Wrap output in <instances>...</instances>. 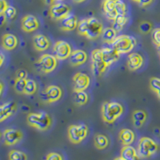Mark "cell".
Returning a JSON list of instances; mask_svg holds the SVG:
<instances>
[{"label": "cell", "mask_w": 160, "mask_h": 160, "mask_svg": "<svg viewBox=\"0 0 160 160\" xmlns=\"http://www.w3.org/2000/svg\"><path fill=\"white\" fill-rule=\"evenodd\" d=\"M57 64H58V59L55 55L44 54L36 62L35 68L40 72L48 74L51 73L56 68Z\"/></svg>", "instance_id": "obj_5"}, {"label": "cell", "mask_w": 160, "mask_h": 160, "mask_svg": "<svg viewBox=\"0 0 160 160\" xmlns=\"http://www.w3.org/2000/svg\"><path fill=\"white\" fill-rule=\"evenodd\" d=\"M132 1H134V2H137V3H138V2H139L140 0H132Z\"/></svg>", "instance_id": "obj_51"}, {"label": "cell", "mask_w": 160, "mask_h": 160, "mask_svg": "<svg viewBox=\"0 0 160 160\" xmlns=\"http://www.w3.org/2000/svg\"><path fill=\"white\" fill-rule=\"evenodd\" d=\"M46 160H63L62 156L57 152H51L48 154Z\"/></svg>", "instance_id": "obj_38"}, {"label": "cell", "mask_w": 160, "mask_h": 160, "mask_svg": "<svg viewBox=\"0 0 160 160\" xmlns=\"http://www.w3.org/2000/svg\"><path fill=\"white\" fill-rule=\"evenodd\" d=\"M77 30H78V33L80 35L85 36L88 30V19H82L79 21L77 26Z\"/></svg>", "instance_id": "obj_33"}, {"label": "cell", "mask_w": 160, "mask_h": 160, "mask_svg": "<svg viewBox=\"0 0 160 160\" xmlns=\"http://www.w3.org/2000/svg\"><path fill=\"white\" fill-rule=\"evenodd\" d=\"M104 15L109 20H114L118 16L116 11V0H104L102 5Z\"/></svg>", "instance_id": "obj_15"}, {"label": "cell", "mask_w": 160, "mask_h": 160, "mask_svg": "<svg viewBox=\"0 0 160 160\" xmlns=\"http://www.w3.org/2000/svg\"><path fill=\"white\" fill-rule=\"evenodd\" d=\"M62 95V89L55 85L48 86L41 94L39 97L42 102L46 103H52L57 102Z\"/></svg>", "instance_id": "obj_8"}, {"label": "cell", "mask_w": 160, "mask_h": 160, "mask_svg": "<svg viewBox=\"0 0 160 160\" xmlns=\"http://www.w3.org/2000/svg\"><path fill=\"white\" fill-rule=\"evenodd\" d=\"M158 51H159V53H160V46H158Z\"/></svg>", "instance_id": "obj_52"}, {"label": "cell", "mask_w": 160, "mask_h": 160, "mask_svg": "<svg viewBox=\"0 0 160 160\" xmlns=\"http://www.w3.org/2000/svg\"><path fill=\"white\" fill-rule=\"evenodd\" d=\"M123 112L122 106L117 102H106L102 107V119L107 123H113Z\"/></svg>", "instance_id": "obj_1"}, {"label": "cell", "mask_w": 160, "mask_h": 160, "mask_svg": "<svg viewBox=\"0 0 160 160\" xmlns=\"http://www.w3.org/2000/svg\"><path fill=\"white\" fill-rule=\"evenodd\" d=\"M44 2H45V4H47V5H52V4H54V2H55V0H42Z\"/></svg>", "instance_id": "obj_45"}, {"label": "cell", "mask_w": 160, "mask_h": 160, "mask_svg": "<svg viewBox=\"0 0 160 160\" xmlns=\"http://www.w3.org/2000/svg\"><path fill=\"white\" fill-rule=\"evenodd\" d=\"M9 160H28V156L25 153L18 150H12L8 155Z\"/></svg>", "instance_id": "obj_30"}, {"label": "cell", "mask_w": 160, "mask_h": 160, "mask_svg": "<svg viewBox=\"0 0 160 160\" xmlns=\"http://www.w3.org/2000/svg\"><path fill=\"white\" fill-rule=\"evenodd\" d=\"M55 1H58V2H60V1H63V0H55Z\"/></svg>", "instance_id": "obj_53"}, {"label": "cell", "mask_w": 160, "mask_h": 160, "mask_svg": "<svg viewBox=\"0 0 160 160\" xmlns=\"http://www.w3.org/2000/svg\"><path fill=\"white\" fill-rule=\"evenodd\" d=\"M68 138L74 144H78L88 135V128L85 124L71 125L68 128Z\"/></svg>", "instance_id": "obj_6"}, {"label": "cell", "mask_w": 160, "mask_h": 160, "mask_svg": "<svg viewBox=\"0 0 160 160\" xmlns=\"http://www.w3.org/2000/svg\"><path fill=\"white\" fill-rule=\"evenodd\" d=\"M27 78H15L14 89L18 94H24Z\"/></svg>", "instance_id": "obj_31"}, {"label": "cell", "mask_w": 160, "mask_h": 160, "mask_svg": "<svg viewBox=\"0 0 160 160\" xmlns=\"http://www.w3.org/2000/svg\"><path fill=\"white\" fill-rule=\"evenodd\" d=\"M21 27L25 32H33L39 27V22L35 16L32 15H27L22 18Z\"/></svg>", "instance_id": "obj_14"}, {"label": "cell", "mask_w": 160, "mask_h": 160, "mask_svg": "<svg viewBox=\"0 0 160 160\" xmlns=\"http://www.w3.org/2000/svg\"><path fill=\"white\" fill-rule=\"evenodd\" d=\"M7 19H8V18H6V16L4 14H2V15H0V27H2V26H3L4 24L6 23V22H7Z\"/></svg>", "instance_id": "obj_42"}, {"label": "cell", "mask_w": 160, "mask_h": 160, "mask_svg": "<svg viewBox=\"0 0 160 160\" xmlns=\"http://www.w3.org/2000/svg\"><path fill=\"white\" fill-rule=\"evenodd\" d=\"M16 9H15L13 6L8 5V8L6 9L5 12H4V15H5L6 18L8 19H12L13 18H15V15H16Z\"/></svg>", "instance_id": "obj_36"}, {"label": "cell", "mask_w": 160, "mask_h": 160, "mask_svg": "<svg viewBox=\"0 0 160 160\" xmlns=\"http://www.w3.org/2000/svg\"><path fill=\"white\" fill-rule=\"evenodd\" d=\"M91 79L88 75L84 73L78 72L73 77V86L74 91H85L89 87Z\"/></svg>", "instance_id": "obj_13"}, {"label": "cell", "mask_w": 160, "mask_h": 160, "mask_svg": "<svg viewBox=\"0 0 160 160\" xmlns=\"http://www.w3.org/2000/svg\"><path fill=\"white\" fill-rule=\"evenodd\" d=\"M27 121L31 127L39 131H47L51 125V118L45 112L29 113Z\"/></svg>", "instance_id": "obj_2"}, {"label": "cell", "mask_w": 160, "mask_h": 160, "mask_svg": "<svg viewBox=\"0 0 160 160\" xmlns=\"http://www.w3.org/2000/svg\"><path fill=\"white\" fill-rule=\"evenodd\" d=\"M139 31L142 34H148L152 31V24L148 21H142L138 26Z\"/></svg>", "instance_id": "obj_34"}, {"label": "cell", "mask_w": 160, "mask_h": 160, "mask_svg": "<svg viewBox=\"0 0 160 160\" xmlns=\"http://www.w3.org/2000/svg\"><path fill=\"white\" fill-rule=\"evenodd\" d=\"M102 41L107 43L111 44L117 37V32L112 28H107L103 29L102 33Z\"/></svg>", "instance_id": "obj_25"}, {"label": "cell", "mask_w": 160, "mask_h": 160, "mask_svg": "<svg viewBox=\"0 0 160 160\" xmlns=\"http://www.w3.org/2000/svg\"><path fill=\"white\" fill-rule=\"evenodd\" d=\"M2 45L7 51L14 50L18 45V38L13 34H5L2 38Z\"/></svg>", "instance_id": "obj_22"}, {"label": "cell", "mask_w": 160, "mask_h": 160, "mask_svg": "<svg viewBox=\"0 0 160 160\" xmlns=\"http://www.w3.org/2000/svg\"><path fill=\"white\" fill-rule=\"evenodd\" d=\"M133 124L136 128H141L144 123L142 122H138V121H133Z\"/></svg>", "instance_id": "obj_43"}, {"label": "cell", "mask_w": 160, "mask_h": 160, "mask_svg": "<svg viewBox=\"0 0 160 160\" xmlns=\"http://www.w3.org/2000/svg\"><path fill=\"white\" fill-rule=\"evenodd\" d=\"M121 157L126 160H140L138 152L131 145L123 146L121 150Z\"/></svg>", "instance_id": "obj_24"}, {"label": "cell", "mask_w": 160, "mask_h": 160, "mask_svg": "<svg viewBox=\"0 0 160 160\" xmlns=\"http://www.w3.org/2000/svg\"><path fill=\"white\" fill-rule=\"evenodd\" d=\"M156 95H157V96H158V98L160 99V91H158V92L156 93Z\"/></svg>", "instance_id": "obj_50"}, {"label": "cell", "mask_w": 160, "mask_h": 160, "mask_svg": "<svg viewBox=\"0 0 160 160\" xmlns=\"http://www.w3.org/2000/svg\"><path fill=\"white\" fill-rule=\"evenodd\" d=\"M33 44L34 48L38 51H44L48 50L50 47V41L47 36L44 35H35L33 38Z\"/></svg>", "instance_id": "obj_20"}, {"label": "cell", "mask_w": 160, "mask_h": 160, "mask_svg": "<svg viewBox=\"0 0 160 160\" xmlns=\"http://www.w3.org/2000/svg\"><path fill=\"white\" fill-rule=\"evenodd\" d=\"M0 138H1V133H0Z\"/></svg>", "instance_id": "obj_54"}, {"label": "cell", "mask_w": 160, "mask_h": 160, "mask_svg": "<svg viewBox=\"0 0 160 160\" xmlns=\"http://www.w3.org/2000/svg\"><path fill=\"white\" fill-rule=\"evenodd\" d=\"M147 118H148L147 113L142 110H137V111H134L132 114L133 121H138V122H142L144 123Z\"/></svg>", "instance_id": "obj_32"}, {"label": "cell", "mask_w": 160, "mask_h": 160, "mask_svg": "<svg viewBox=\"0 0 160 160\" xmlns=\"http://www.w3.org/2000/svg\"><path fill=\"white\" fill-rule=\"evenodd\" d=\"M8 4L6 0H0V15H2L8 8Z\"/></svg>", "instance_id": "obj_40"}, {"label": "cell", "mask_w": 160, "mask_h": 160, "mask_svg": "<svg viewBox=\"0 0 160 160\" xmlns=\"http://www.w3.org/2000/svg\"><path fill=\"white\" fill-rule=\"evenodd\" d=\"M71 11V8L67 4L62 2H56L51 6L50 15L51 18L55 21H59L67 16Z\"/></svg>", "instance_id": "obj_11"}, {"label": "cell", "mask_w": 160, "mask_h": 160, "mask_svg": "<svg viewBox=\"0 0 160 160\" xmlns=\"http://www.w3.org/2000/svg\"><path fill=\"white\" fill-rule=\"evenodd\" d=\"M88 19V30L86 34V38L88 39H95L102 35L103 27L99 20L95 17H91Z\"/></svg>", "instance_id": "obj_9"}, {"label": "cell", "mask_w": 160, "mask_h": 160, "mask_svg": "<svg viewBox=\"0 0 160 160\" xmlns=\"http://www.w3.org/2000/svg\"><path fill=\"white\" fill-rule=\"evenodd\" d=\"M108 68L101 54V49H95L91 52V70L93 75L98 77L102 75Z\"/></svg>", "instance_id": "obj_7"}, {"label": "cell", "mask_w": 160, "mask_h": 160, "mask_svg": "<svg viewBox=\"0 0 160 160\" xmlns=\"http://www.w3.org/2000/svg\"><path fill=\"white\" fill-rule=\"evenodd\" d=\"M4 59H5V57H4V55H2V53L0 52V68H1L2 64H3Z\"/></svg>", "instance_id": "obj_44"}, {"label": "cell", "mask_w": 160, "mask_h": 160, "mask_svg": "<svg viewBox=\"0 0 160 160\" xmlns=\"http://www.w3.org/2000/svg\"><path fill=\"white\" fill-rule=\"evenodd\" d=\"M153 2H154V0H140L138 3L140 7L144 8V7H147V6L151 4Z\"/></svg>", "instance_id": "obj_41"}, {"label": "cell", "mask_w": 160, "mask_h": 160, "mask_svg": "<svg viewBox=\"0 0 160 160\" xmlns=\"http://www.w3.org/2000/svg\"><path fill=\"white\" fill-rule=\"evenodd\" d=\"M3 88H4V84L0 81V96L2 95V91H3Z\"/></svg>", "instance_id": "obj_46"}, {"label": "cell", "mask_w": 160, "mask_h": 160, "mask_svg": "<svg viewBox=\"0 0 160 160\" xmlns=\"http://www.w3.org/2000/svg\"><path fill=\"white\" fill-rule=\"evenodd\" d=\"M128 17L126 15H118L116 17L115 20H114V22H113L112 28L116 31L117 33L119 32L122 30L124 26L126 25V23L128 22Z\"/></svg>", "instance_id": "obj_27"}, {"label": "cell", "mask_w": 160, "mask_h": 160, "mask_svg": "<svg viewBox=\"0 0 160 160\" xmlns=\"http://www.w3.org/2000/svg\"><path fill=\"white\" fill-rule=\"evenodd\" d=\"M143 58L138 53H131L128 56V67L130 71H136L142 67Z\"/></svg>", "instance_id": "obj_21"}, {"label": "cell", "mask_w": 160, "mask_h": 160, "mask_svg": "<svg viewBox=\"0 0 160 160\" xmlns=\"http://www.w3.org/2000/svg\"><path fill=\"white\" fill-rule=\"evenodd\" d=\"M17 111V104L15 102H8L0 105V122L8 119Z\"/></svg>", "instance_id": "obj_16"}, {"label": "cell", "mask_w": 160, "mask_h": 160, "mask_svg": "<svg viewBox=\"0 0 160 160\" xmlns=\"http://www.w3.org/2000/svg\"><path fill=\"white\" fill-rule=\"evenodd\" d=\"M70 63L74 67L80 66L85 63L88 60V55L82 50H75L72 51L69 57Z\"/></svg>", "instance_id": "obj_18"}, {"label": "cell", "mask_w": 160, "mask_h": 160, "mask_svg": "<svg viewBox=\"0 0 160 160\" xmlns=\"http://www.w3.org/2000/svg\"><path fill=\"white\" fill-rule=\"evenodd\" d=\"M86 0H73V2H76V3H81L82 2H85Z\"/></svg>", "instance_id": "obj_48"}, {"label": "cell", "mask_w": 160, "mask_h": 160, "mask_svg": "<svg viewBox=\"0 0 160 160\" xmlns=\"http://www.w3.org/2000/svg\"><path fill=\"white\" fill-rule=\"evenodd\" d=\"M102 58L104 62L108 66L111 65L119 58L120 55L113 48H105L101 49Z\"/></svg>", "instance_id": "obj_19"}, {"label": "cell", "mask_w": 160, "mask_h": 160, "mask_svg": "<svg viewBox=\"0 0 160 160\" xmlns=\"http://www.w3.org/2000/svg\"><path fill=\"white\" fill-rule=\"evenodd\" d=\"M28 72L23 69H19L15 73V78H27Z\"/></svg>", "instance_id": "obj_39"}, {"label": "cell", "mask_w": 160, "mask_h": 160, "mask_svg": "<svg viewBox=\"0 0 160 160\" xmlns=\"http://www.w3.org/2000/svg\"><path fill=\"white\" fill-rule=\"evenodd\" d=\"M150 87L151 90L157 93L160 91V78L153 77L150 79Z\"/></svg>", "instance_id": "obj_35"}, {"label": "cell", "mask_w": 160, "mask_h": 160, "mask_svg": "<svg viewBox=\"0 0 160 160\" xmlns=\"http://www.w3.org/2000/svg\"><path fill=\"white\" fill-rule=\"evenodd\" d=\"M37 91V84L35 81L31 78H27V82H26L25 90H24V94L27 95H34Z\"/></svg>", "instance_id": "obj_29"}, {"label": "cell", "mask_w": 160, "mask_h": 160, "mask_svg": "<svg viewBox=\"0 0 160 160\" xmlns=\"http://www.w3.org/2000/svg\"><path fill=\"white\" fill-rule=\"evenodd\" d=\"M94 142H95L97 149L104 150L109 145V139L106 135L98 134V135H95L94 138Z\"/></svg>", "instance_id": "obj_26"}, {"label": "cell", "mask_w": 160, "mask_h": 160, "mask_svg": "<svg viewBox=\"0 0 160 160\" xmlns=\"http://www.w3.org/2000/svg\"><path fill=\"white\" fill-rule=\"evenodd\" d=\"M154 133H155V135H160L159 128H155V130H154Z\"/></svg>", "instance_id": "obj_47"}, {"label": "cell", "mask_w": 160, "mask_h": 160, "mask_svg": "<svg viewBox=\"0 0 160 160\" xmlns=\"http://www.w3.org/2000/svg\"><path fill=\"white\" fill-rule=\"evenodd\" d=\"M60 21V28L62 31H71L77 28L78 26V18L75 15L69 13L67 16L62 18Z\"/></svg>", "instance_id": "obj_17"}, {"label": "cell", "mask_w": 160, "mask_h": 160, "mask_svg": "<svg viewBox=\"0 0 160 160\" xmlns=\"http://www.w3.org/2000/svg\"><path fill=\"white\" fill-rule=\"evenodd\" d=\"M151 38L153 42L157 47L160 46V28H155L151 32Z\"/></svg>", "instance_id": "obj_37"}, {"label": "cell", "mask_w": 160, "mask_h": 160, "mask_svg": "<svg viewBox=\"0 0 160 160\" xmlns=\"http://www.w3.org/2000/svg\"><path fill=\"white\" fill-rule=\"evenodd\" d=\"M118 138H119L121 143L123 146L131 145L135 138V133L133 132L131 130L125 128V129L120 131L119 134H118Z\"/></svg>", "instance_id": "obj_23"}, {"label": "cell", "mask_w": 160, "mask_h": 160, "mask_svg": "<svg viewBox=\"0 0 160 160\" xmlns=\"http://www.w3.org/2000/svg\"><path fill=\"white\" fill-rule=\"evenodd\" d=\"M158 149V144L152 138H148V137H142L140 138L138 142L137 152L140 158H149L151 155L155 154Z\"/></svg>", "instance_id": "obj_4"}, {"label": "cell", "mask_w": 160, "mask_h": 160, "mask_svg": "<svg viewBox=\"0 0 160 160\" xmlns=\"http://www.w3.org/2000/svg\"><path fill=\"white\" fill-rule=\"evenodd\" d=\"M53 52L57 59L64 60L69 58L72 52V50L69 43L62 40H59L55 42L53 48Z\"/></svg>", "instance_id": "obj_10"}, {"label": "cell", "mask_w": 160, "mask_h": 160, "mask_svg": "<svg viewBox=\"0 0 160 160\" xmlns=\"http://www.w3.org/2000/svg\"><path fill=\"white\" fill-rule=\"evenodd\" d=\"M114 160H126V159H124L123 158H122V157L120 156V157H118V158H115V159H114Z\"/></svg>", "instance_id": "obj_49"}, {"label": "cell", "mask_w": 160, "mask_h": 160, "mask_svg": "<svg viewBox=\"0 0 160 160\" xmlns=\"http://www.w3.org/2000/svg\"><path fill=\"white\" fill-rule=\"evenodd\" d=\"M4 143L7 146H14L22 140L23 135L19 130L8 128L3 131L2 134Z\"/></svg>", "instance_id": "obj_12"}, {"label": "cell", "mask_w": 160, "mask_h": 160, "mask_svg": "<svg viewBox=\"0 0 160 160\" xmlns=\"http://www.w3.org/2000/svg\"><path fill=\"white\" fill-rule=\"evenodd\" d=\"M137 44L135 38L130 35H119L117 36L111 43V48H113L119 55L128 54L131 52Z\"/></svg>", "instance_id": "obj_3"}, {"label": "cell", "mask_w": 160, "mask_h": 160, "mask_svg": "<svg viewBox=\"0 0 160 160\" xmlns=\"http://www.w3.org/2000/svg\"><path fill=\"white\" fill-rule=\"evenodd\" d=\"M88 95L84 91H75L74 101L78 106L85 105L88 101Z\"/></svg>", "instance_id": "obj_28"}]
</instances>
